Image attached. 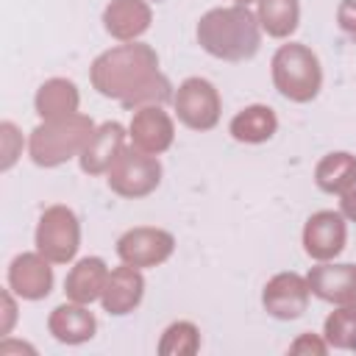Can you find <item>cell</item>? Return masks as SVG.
<instances>
[{"instance_id": "3957f363", "label": "cell", "mask_w": 356, "mask_h": 356, "mask_svg": "<svg viewBox=\"0 0 356 356\" xmlns=\"http://www.w3.org/2000/svg\"><path fill=\"white\" fill-rule=\"evenodd\" d=\"M92 134H95V122L81 111L58 120H42L31 131L28 153L39 167H58L72 156H81Z\"/></svg>"}, {"instance_id": "7a4b0ae2", "label": "cell", "mask_w": 356, "mask_h": 356, "mask_svg": "<svg viewBox=\"0 0 356 356\" xmlns=\"http://www.w3.org/2000/svg\"><path fill=\"white\" fill-rule=\"evenodd\" d=\"M197 44L214 58L248 61L261 44L259 17L242 3L211 8L197 22Z\"/></svg>"}, {"instance_id": "9c48e42d", "label": "cell", "mask_w": 356, "mask_h": 356, "mask_svg": "<svg viewBox=\"0 0 356 356\" xmlns=\"http://www.w3.org/2000/svg\"><path fill=\"white\" fill-rule=\"evenodd\" d=\"M348 228L342 211H314L303 225V250L314 261H331L345 250Z\"/></svg>"}, {"instance_id": "8fae6325", "label": "cell", "mask_w": 356, "mask_h": 356, "mask_svg": "<svg viewBox=\"0 0 356 356\" xmlns=\"http://www.w3.org/2000/svg\"><path fill=\"white\" fill-rule=\"evenodd\" d=\"M53 261L36 253H19L8 267V289L22 300H42L53 289Z\"/></svg>"}, {"instance_id": "7402d4cb", "label": "cell", "mask_w": 356, "mask_h": 356, "mask_svg": "<svg viewBox=\"0 0 356 356\" xmlns=\"http://www.w3.org/2000/svg\"><path fill=\"white\" fill-rule=\"evenodd\" d=\"M259 3V25L267 31V36L286 39L298 31L300 22V3L298 0H256Z\"/></svg>"}, {"instance_id": "e0dca14e", "label": "cell", "mask_w": 356, "mask_h": 356, "mask_svg": "<svg viewBox=\"0 0 356 356\" xmlns=\"http://www.w3.org/2000/svg\"><path fill=\"white\" fill-rule=\"evenodd\" d=\"M47 328L53 334V339L64 342V345H81L89 342L97 331V320L95 314L86 309V303H61L50 312L47 317Z\"/></svg>"}, {"instance_id": "2e32d148", "label": "cell", "mask_w": 356, "mask_h": 356, "mask_svg": "<svg viewBox=\"0 0 356 356\" xmlns=\"http://www.w3.org/2000/svg\"><path fill=\"white\" fill-rule=\"evenodd\" d=\"M142 295H145V278L139 267H131L122 261V267H114L108 273L100 300L108 314H128L142 303Z\"/></svg>"}, {"instance_id": "5b68a950", "label": "cell", "mask_w": 356, "mask_h": 356, "mask_svg": "<svg viewBox=\"0 0 356 356\" xmlns=\"http://www.w3.org/2000/svg\"><path fill=\"white\" fill-rule=\"evenodd\" d=\"M108 189L120 197H145L161 184V161L139 147H122L117 161L106 172Z\"/></svg>"}, {"instance_id": "83f0119b", "label": "cell", "mask_w": 356, "mask_h": 356, "mask_svg": "<svg viewBox=\"0 0 356 356\" xmlns=\"http://www.w3.org/2000/svg\"><path fill=\"white\" fill-rule=\"evenodd\" d=\"M14 300H11V292H3V325H0V334H8L11 325H14Z\"/></svg>"}, {"instance_id": "4fadbf2b", "label": "cell", "mask_w": 356, "mask_h": 356, "mask_svg": "<svg viewBox=\"0 0 356 356\" xmlns=\"http://www.w3.org/2000/svg\"><path fill=\"white\" fill-rule=\"evenodd\" d=\"M312 295H317L325 303L348 306L356 303V264H328L320 261L306 275Z\"/></svg>"}, {"instance_id": "d6986e66", "label": "cell", "mask_w": 356, "mask_h": 356, "mask_svg": "<svg viewBox=\"0 0 356 356\" xmlns=\"http://www.w3.org/2000/svg\"><path fill=\"white\" fill-rule=\"evenodd\" d=\"M228 131H231V136L236 142L261 145V142L273 139V134L278 131V117H275V111L270 106L253 103V106H245L242 111L234 114Z\"/></svg>"}, {"instance_id": "7c38bea8", "label": "cell", "mask_w": 356, "mask_h": 356, "mask_svg": "<svg viewBox=\"0 0 356 356\" xmlns=\"http://www.w3.org/2000/svg\"><path fill=\"white\" fill-rule=\"evenodd\" d=\"M128 136H131L134 147L159 156V153H164L172 145L175 125H172V117L161 106H142L131 117Z\"/></svg>"}, {"instance_id": "ba28073f", "label": "cell", "mask_w": 356, "mask_h": 356, "mask_svg": "<svg viewBox=\"0 0 356 356\" xmlns=\"http://www.w3.org/2000/svg\"><path fill=\"white\" fill-rule=\"evenodd\" d=\"M172 250H175L172 234L164 228H153V225H136L117 239V256L125 264L139 267V270L167 261Z\"/></svg>"}, {"instance_id": "44dd1931", "label": "cell", "mask_w": 356, "mask_h": 356, "mask_svg": "<svg viewBox=\"0 0 356 356\" xmlns=\"http://www.w3.org/2000/svg\"><path fill=\"white\" fill-rule=\"evenodd\" d=\"M314 181L328 195H345L356 186V156L348 150H334L317 161Z\"/></svg>"}, {"instance_id": "5bb4252c", "label": "cell", "mask_w": 356, "mask_h": 356, "mask_svg": "<svg viewBox=\"0 0 356 356\" xmlns=\"http://www.w3.org/2000/svg\"><path fill=\"white\" fill-rule=\"evenodd\" d=\"M125 128L120 122H103L95 128V134L89 136V142L83 145L78 161H81V170L89 172V175H103L108 172V167L117 161V156L122 153L125 147Z\"/></svg>"}, {"instance_id": "9a60e30c", "label": "cell", "mask_w": 356, "mask_h": 356, "mask_svg": "<svg viewBox=\"0 0 356 356\" xmlns=\"http://www.w3.org/2000/svg\"><path fill=\"white\" fill-rule=\"evenodd\" d=\"M153 22V11L145 0H111L103 11V28L120 42H136Z\"/></svg>"}, {"instance_id": "f546056e", "label": "cell", "mask_w": 356, "mask_h": 356, "mask_svg": "<svg viewBox=\"0 0 356 356\" xmlns=\"http://www.w3.org/2000/svg\"><path fill=\"white\" fill-rule=\"evenodd\" d=\"M236 3H242V6H248V3H250V0H236Z\"/></svg>"}, {"instance_id": "603a6c76", "label": "cell", "mask_w": 356, "mask_h": 356, "mask_svg": "<svg viewBox=\"0 0 356 356\" xmlns=\"http://www.w3.org/2000/svg\"><path fill=\"white\" fill-rule=\"evenodd\" d=\"M323 337L331 348L356 350V303H348V306H339L337 312H331L325 317Z\"/></svg>"}, {"instance_id": "d4e9b609", "label": "cell", "mask_w": 356, "mask_h": 356, "mask_svg": "<svg viewBox=\"0 0 356 356\" xmlns=\"http://www.w3.org/2000/svg\"><path fill=\"white\" fill-rule=\"evenodd\" d=\"M0 147H3V161L0 167L3 170H11V164L17 161L19 150H22V134L17 131L14 122H3L0 125Z\"/></svg>"}, {"instance_id": "8992f818", "label": "cell", "mask_w": 356, "mask_h": 356, "mask_svg": "<svg viewBox=\"0 0 356 356\" xmlns=\"http://www.w3.org/2000/svg\"><path fill=\"white\" fill-rule=\"evenodd\" d=\"M81 248V222L70 206H50L36 225V250L53 264H67Z\"/></svg>"}, {"instance_id": "30bf717a", "label": "cell", "mask_w": 356, "mask_h": 356, "mask_svg": "<svg viewBox=\"0 0 356 356\" xmlns=\"http://www.w3.org/2000/svg\"><path fill=\"white\" fill-rule=\"evenodd\" d=\"M309 281L298 273H278L264 284L261 303L275 320H298L309 306Z\"/></svg>"}, {"instance_id": "6da1fadb", "label": "cell", "mask_w": 356, "mask_h": 356, "mask_svg": "<svg viewBox=\"0 0 356 356\" xmlns=\"http://www.w3.org/2000/svg\"><path fill=\"white\" fill-rule=\"evenodd\" d=\"M159 75H161L159 56L150 44H142V42H125L100 53L89 70L92 86L103 97H111L120 103H128L134 95L150 86Z\"/></svg>"}, {"instance_id": "cb8c5ba5", "label": "cell", "mask_w": 356, "mask_h": 356, "mask_svg": "<svg viewBox=\"0 0 356 356\" xmlns=\"http://www.w3.org/2000/svg\"><path fill=\"white\" fill-rule=\"evenodd\" d=\"M200 350V331L197 325L178 320L172 325L164 328L161 342H159V353L161 356H192Z\"/></svg>"}, {"instance_id": "52a82bcc", "label": "cell", "mask_w": 356, "mask_h": 356, "mask_svg": "<svg viewBox=\"0 0 356 356\" xmlns=\"http://www.w3.org/2000/svg\"><path fill=\"white\" fill-rule=\"evenodd\" d=\"M178 120L192 131H209L220 122V92L206 78H186L172 95Z\"/></svg>"}, {"instance_id": "484cf974", "label": "cell", "mask_w": 356, "mask_h": 356, "mask_svg": "<svg viewBox=\"0 0 356 356\" xmlns=\"http://www.w3.org/2000/svg\"><path fill=\"white\" fill-rule=\"evenodd\" d=\"M337 22L342 28V33L356 42V0H342L337 8Z\"/></svg>"}, {"instance_id": "ffe728a7", "label": "cell", "mask_w": 356, "mask_h": 356, "mask_svg": "<svg viewBox=\"0 0 356 356\" xmlns=\"http://www.w3.org/2000/svg\"><path fill=\"white\" fill-rule=\"evenodd\" d=\"M78 103H81L78 86L72 81H67V78H50V81H44L36 89V97H33L36 114L42 120L70 117V114L78 111Z\"/></svg>"}, {"instance_id": "ac0fdd59", "label": "cell", "mask_w": 356, "mask_h": 356, "mask_svg": "<svg viewBox=\"0 0 356 356\" xmlns=\"http://www.w3.org/2000/svg\"><path fill=\"white\" fill-rule=\"evenodd\" d=\"M106 281H108V267L103 259L97 256H86L81 261H75V267L67 273L64 278V292L70 300L75 303H92L103 295L106 289Z\"/></svg>"}, {"instance_id": "4316f807", "label": "cell", "mask_w": 356, "mask_h": 356, "mask_svg": "<svg viewBox=\"0 0 356 356\" xmlns=\"http://www.w3.org/2000/svg\"><path fill=\"white\" fill-rule=\"evenodd\" d=\"M325 350H328V342L320 339V337H314V334H300L289 345V353H317V356H323Z\"/></svg>"}, {"instance_id": "277c9868", "label": "cell", "mask_w": 356, "mask_h": 356, "mask_svg": "<svg viewBox=\"0 0 356 356\" xmlns=\"http://www.w3.org/2000/svg\"><path fill=\"white\" fill-rule=\"evenodd\" d=\"M273 83L292 103L314 100L323 86V67L317 53L300 42L281 44L273 56Z\"/></svg>"}, {"instance_id": "f1b7e54d", "label": "cell", "mask_w": 356, "mask_h": 356, "mask_svg": "<svg viewBox=\"0 0 356 356\" xmlns=\"http://www.w3.org/2000/svg\"><path fill=\"white\" fill-rule=\"evenodd\" d=\"M339 211H342L348 220H353V222H356V186H353V189H348V192L342 195V206H339Z\"/></svg>"}]
</instances>
